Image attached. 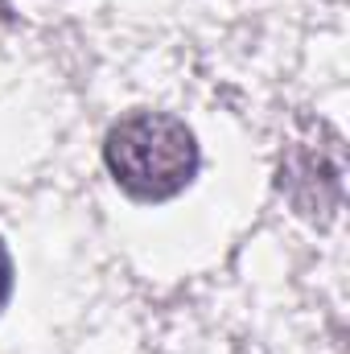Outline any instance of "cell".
Here are the masks:
<instances>
[{"label": "cell", "instance_id": "obj_1", "mask_svg": "<svg viewBox=\"0 0 350 354\" xmlns=\"http://www.w3.org/2000/svg\"><path fill=\"white\" fill-rule=\"evenodd\" d=\"M103 161L116 185L140 202H165L198 174V140L185 120L165 111H132L111 124Z\"/></svg>", "mask_w": 350, "mask_h": 354}, {"label": "cell", "instance_id": "obj_2", "mask_svg": "<svg viewBox=\"0 0 350 354\" xmlns=\"http://www.w3.org/2000/svg\"><path fill=\"white\" fill-rule=\"evenodd\" d=\"M280 189L288 194V202L305 218L330 223L338 202H342V149H338V136H330V145L293 140L284 161H280Z\"/></svg>", "mask_w": 350, "mask_h": 354}, {"label": "cell", "instance_id": "obj_3", "mask_svg": "<svg viewBox=\"0 0 350 354\" xmlns=\"http://www.w3.org/2000/svg\"><path fill=\"white\" fill-rule=\"evenodd\" d=\"M8 288H12V260H8V252L0 243V305L8 301Z\"/></svg>", "mask_w": 350, "mask_h": 354}, {"label": "cell", "instance_id": "obj_4", "mask_svg": "<svg viewBox=\"0 0 350 354\" xmlns=\"http://www.w3.org/2000/svg\"><path fill=\"white\" fill-rule=\"evenodd\" d=\"M12 25H17V12L8 0H0V29H12Z\"/></svg>", "mask_w": 350, "mask_h": 354}]
</instances>
